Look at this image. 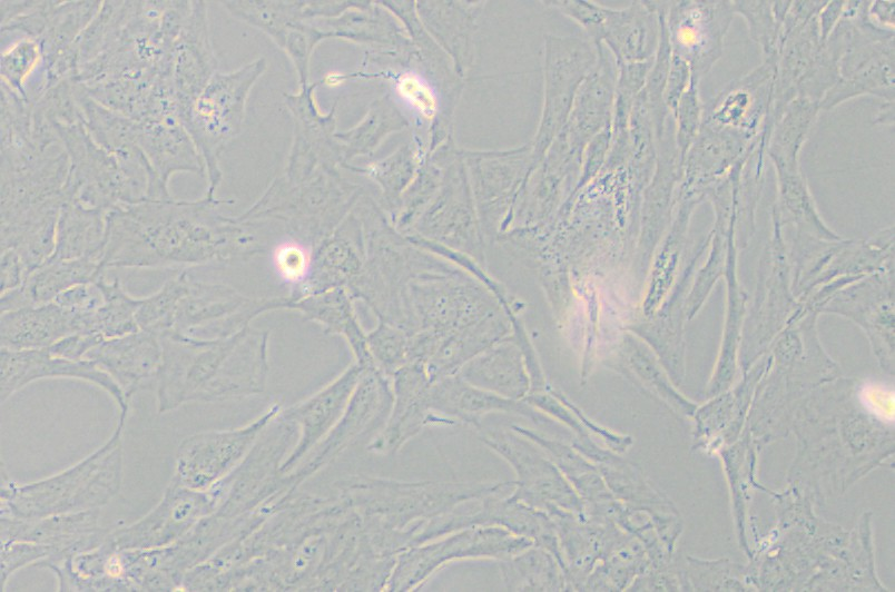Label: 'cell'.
<instances>
[{
    "label": "cell",
    "mask_w": 895,
    "mask_h": 592,
    "mask_svg": "<svg viewBox=\"0 0 895 592\" xmlns=\"http://www.w3.org/2000/svg\"><path fill=\"white\" fill-rule=\"evenodd\" d=\"M127 413L120 411L116 428L105 444L52 476L19 485L1 466V517L33 520L97 510L108 504L121 487V434Z\"/></svg>",
    "instance_id": "cell-4"
},
{
    "label": "cell",
    "mask_w": 895,
    "mask_h": 592,
    "mask_svg": "<svg viewBox=\"0 0 895 592\" xmlns=\"http://www.w3.org/2000/svg\"><path fill=\"white\" fill-rule=\"evenodd\" d=\"M119 386L127 401L156 382L163 359L161 338L147 330L102 339L85 356Z\"/></svg>",
    "instance_id": "cell-20"
},
{
    "label": "cell",
    "mask_w": 895,
    "mask_h": 592,
    "mask_svg": "<svg viewBox=\"0 0 895 592\" xmlns=\"http://www.w3.org/2000/svg\"><path fill=\"white\" fill-rule=\"evenodd\" d=\"M0 401L26 385L43 378H76L92 383L108 393L120 411H128L129 401L119 386L91 361H72L52 354L48 348L9 351L1 348Z\"/></svg>",
    "instance_id": "cell-15"
},
{
    "label": "cell",
    "mask_w": 895,
    "mask_h": 592,
    "mask_svg": "<svg viewBox=\"0 0 895 592\" xmlns=\"http://www.w3.org/2000/svg\"><path fill=\"white\" fill-rule=\"evenodd\" d=\"M312 253L297 241H286L274 250V264L278 275L292 287L301 284L307 276Z\"/></svg>",
    "instance_id": "cell-32"
},
{
    "label": "cell",
    "mask_w": 895,
    "mask_h": 592,
    "mask_svg": "<svg viewBox=\"0 0 895 592\" xmlns=\"http://www.w3.org/2000/svg\"><path fill=\"white\" fill-rule=\"evenodd\" d=\"M105 299L94 316V333L104 339L138 330L137 310L139 298L127 293L118 278L101 277Z\"/></svg>",
    "instance_id": "cell-27"
},
{
    "label": "cell",
    "mask_w": 895,
    "mask_h": 592,
    "mask_svg": "<svg viewBox=\"0 0 895 592\" xmlns=\"http://www.w3.org/2000/svg\"><path fill=\"white\" fill-rule=\"evenodd\" d=\"M391 378L377 368H364L350 402L327 436L289 473L303 484L367 435H376L391 413Z\"/></svg>",
    "instance_id": "cell-10"
},
{
    "label": "cell",
    "mask_w": 895,
    "mask_h": 592,
    "mask_svg": "<svg viewBox=\"0 0 895 592\" xmlns=\"http://www.w3.org/2000/svg\"><path fill=\"white\" fill-rule=\"evenodd\" d=\"M464 381L505 393L521 396L527 387L520 359L512 351L492 353L472 362L463 368Z\"/></svg>",
    "instance_id": "cell-26"
},
{
    "label": "cell",
    "mask_w": 895,
    "mask_h": 592,
    "mask_svg": "<svg viewBox=\"0 0 895 592\" xmlns=\"http://www.w3.org/2000/svg\"><path fill=\"white\" fill-rule=\"evenodd\" d=\"M178 279L166 335L195 339L228 336L264 313L284 309L286 302V297L252 298L225 284L197 280L187 270L180 272Z\"/></svg>",
    "instance_id": "cell-6"
},
{
    "label": "cell",
    "mask_w": 895,
    "mask_h": 592,
    "mask_svg": "<svg viewBox=\"0 0 895 592\" xmlns=\"http://www.w3.org/2000/svg\"><path fill=\"white\" fill-rule=\"evenodd\" d=\"M363 367L353 363L323 388L287 408L281 415L297 428V441L281 471L292 472L322 442L343 415Z\"/></svg>",
    "instance_id": "cell-14"
},
{
    "label": "cell",
    "mask_w": 895,
    "mask_h": 592,
    "mask_svg": "<svg viewBox=\"0 0 895 592\" xmlns=\"http://www.w3.org/2000/svg\"><path fill=\"white\" fill-rule=\"evenodd\" d=\"M281 411L282 406L274 403L242 427L210 430L187 436L177 448L173 477L187 487L208 490L243 461Z\"/></svg>",
    "instance_id": "cell-12"
},
{
    "label": "cell",
    "mask_w": 895,
    "mask_h": 592,
    "mask_svg": "<svg viewBox=\"0 0 895 592\" xmlns=\"http://www.w3.org/2000/svg\"><path fill=\"white\" fill-rule=\"evenodd\" d=\"M216 509L210 490L187 487L171 477L160 501L132 524L109 531L117 550H150L170 545Z\"/></svg>",
    "instance_id": "cell-13"
},
{
    "label": "cell",
    "mask_w": 895,
    "mask_h": 592,
    "mask_svg": "<svg viewBox=\"0 0 895 592\" xmlns=\"http://www.w3.org/2000/svg\"><path fill=\"white\" fill-rule=\"evenodd\" d=\"M1 260V294L19 288L27 277V269L13 249H2Z\"/></svg>",
    "instance_id": "cell-35"
},
{
    "label": "cell",
    "mask_w": 895,
    "mask_h": 592,
    "mask_svg": "<svg viewBox=\"0 0 895 592\" xmlns=\"http://www.w3.org/2000/svg\"><path fill=\"white\" fill-rule=\"evenodd\" d=\"M205 1H190L170 57V85L180 114L216 73Z\"/></svg>",
    "instance_id": "cell-19"
},
{
    "label": "cell",
    "mask_w": 895,
    "mask_h": 592,
    "mask_svg": "<svg viewBox=\"0 0 895 592\" xmlns=\"http://www.w3.org/2000/svg\"><path fill=\"white\" fill-rule=\"evenodd\" d=\"M354 297L343 287L311 294L298 299L286 297L284 309L296 310L322 326L327 334L342 336L363 368L376 367L370 354L366 333L354 308Z\"/></svg>",
    "instance_id": "cell-22"
},
{
    "label": "cell",
    "mask_w": 895,
    "mask_h": 592,
    "mask_svg": "<svg viewBox=\"0 0 895 592\" xmlns=\"http://www.w3.org/2000/svg\"><path fill=\"white\" fill-rule=\"evenodd\" d=\"M250 80L247 70L215 73L203 91L180 116L203 161L209 180L206 191L215 196L220 181L218 155L236 132L243 111L245 92Z\"/></svg>",
    "instance_id": "cell-9"
},
{
    "label": "cell",
    "mask_w": 895,
    "mask_h": 592,
    "mask_svg": "<svg viewBox=\"0 0 895 592\" xmlns=\"http://www.w3.org/2000/svg\"><path fill=\"white\" fill-rule=\"evenodd\" d=\"M639 558L638 545L624 533L594 566L582 591L626 590L636 575Z\"/></svg>",
    "instance_id": "cell-28"
},
{
    "label": "cell",
    "mask_w": 895,
    "mask_h": 592,
    "mask_svg": "<svg viewBox=\"0 0 895 592\" xmlns=\"http://www.w3.org/2000/svg\"><path fill=\"white\" fill-rule=\"evenodd\" d=\"M80 333L77 316L55 300L1 313V348L9 351L42 349Z\"/></svg>",
    "instance_id": "cell-21"
},
{
    "label": "cell",
    "mask_w": 895,
    "mask_h": 592,
    "mask_svg": "<svg viewBox=\"0 0 895 592\" xmlns=\"http://www.w3.org/2000/svg\"><path fill=\"white\" fill-rule=\"evenodd\" d=\"M52 556L53 551L46 545L24 541L1 542V591H4L9 578L16 571Z\"/></svg>",
    "instance_id": "cell-31"
},
{
    "label": "cell",
    "mask_w": 895,
    "mask_h": 592,
    "mask_svg": "<svg viewBox=\"0 0 895 592\" xmlns=\"http://www.w3.org/2000/svg\"><path fill=\"white\" fill-rule=\"evenodd\" d=\"M501 572L509 591H565L559 561L550 551L535 544L502 560Z\"/></svg>",
    "instance_id": "cell-25"
},
{
    "label": "cell",
    "mask_w": 895,
    "mask_h": 592,
    "mask_svg": "<svg viewBox=\"0 0 895 592\" xmlns=\"http://www.w3.org/2000/svg\"><path fill=\"white\" fill-rule=\"evenodd\" d=\"M99 515L100 509L33 520L1 517V542L24 541L46 545L53 551V556L43 561L57 560L91 550L104 542L109 530L99 525Z\"/></svg>",
    "instance_id": "cell-18"
},
{
    "label": "cell",
    "mask_w": 895,
    "mask_h": 592,
    "mask_svg": "<svg viewBox=\"0 0 895 592\" xmlns=\"http://www.w3.org/2000/svg\"><path fill=\"white\" fill-rule=\"evenodd\" d=\"M190 1H101L78 39L73 79L102 106L136 120L170 73L175 39Z\"/></svg>",
    "instance_id": "cell-1"
},
{
    "label": "cell",
    "mask_w": 895,
    "mask_h": 592,
    "mask_svg": "<svg viewBox=\"0 0 895 592\" xmlns=\"http://www.w3.org/2000/svg\"><path fill=\"white\" fill-rule=\"evenodd\" d=\"M35 110L55 129L67 154V198L105 211L148 199L118 157L90 135L76 95L59 97L45 109Z\"/></svg>",
    "instance_id": "cell-5"
},
{
    "label": "cell",
    "mask_w": 895,
    "mask_h": 592,
    "mask_svg": "<svg viewBox=\"0 0 895 592\" xmlns=\"http://www.w3.org/2000/svg\"><path fill=\"white\" fill-rule=\"evenodd\" d=\"M108 211L67 198L60 209L55 250L50 258L92 259L101 265Z\"/></svg>",
    "instance_id": "cell-24"
},
{
    "label": "cell",
    "mask_w": 895,
    "mask_h": 592,
    "mask_svg": "<svg viewBox=\"0 0 895 592\" xmlns=\"http://www.w3.org/2000/svg\"><path fill=\"white\" fill-rule=\"evenodd\" d=\"M547 514L552 519L558 535L565 591H582L594 566L626 532L607 520L562 510Z\"/></svg>",
    "instance_id": "cell-17"
},
{
    "label": "cell",
    "mask_w": 895,
    "mask_h": 592,
    "mask_svg": "<svg viewBox=\"0 0 895 592\" xmlns=\"http://www.w3.org/2000/svg\"><path fill=\"white\" fill-rule=\"evenodd\" d=\"M393 404L383 428L372 437L367 450L378 455L397 453L424 426L437 424L429 406L432 382L421 363H410L392 377Z\"/></svg>",
    "instance_id": "cell-16"
},
{
    "label": "cell",
    "mask_w": 895,
    "mask_h": 592,
    "mask_svg": "<svg viewBox=\"0 0 895 592\" xmlns=\"http://www.w3.org/2000/svg\"><path fill=\"white\" fill-rule=\"evenodd\" d=\"M396 91L400 97L425 118L434 116L437 101L426 81L419 75L410 72L402 75L396 81Z\"/></svg>",
    "instance_id": "cell-33"
},
{
    "label": "cell",
    "mask_w": 895,
    "mask_h": 592,
    "mask_svg": "<svg viewBox=\"0 0 895 592\" xmlns=\"http://www.w3.org/2000/svg\"><path fill=\"white\" fill-rule=\"evenodd\" d=\"M42 66V52L37 39L16 38L1 45V83L26 98V87Z\"/></svg>",
    "instance_id": "cell-29"
},
{
    "label": "cell",
    "mask_w": 895,
    "mask_h": 592,
    "mask_svg": "<svg viewBox=\"0 0 895 592\" xmlns=\"http://www.w3.org/2000/svg\"><path fill=\"white\" fill-rule=\"evenodd\" d=\"M865 406L874 414L886 418H894V394L879 384H867L862 391Z\"/></svg>",
    "instance_id": "cell-36"
},
{
    "label": "cell",
    "mask_w": 895,
    "mask_h": 592,
    "mask_svg": "<svg viewBox=\"0 0 895 592\" xmlns=\"http://www.w3.org/2000/svg\"><path fill=\"white\" fill-rule=\"evenodd\" d=\"M269 330L247 325L214 339L160 337L163 359L155 382L158 413L187 403L262 394L269 372Z\"/></svg>",
    "instance_id": "cell-3"
},
{
    "label": "cell",
    "mask_w": 895,
    "mask_h": 592,
    "mask_svg": "<svg viewBox=\"0 0 895 592\" xmlns=\"http://www.w3.org/2000/svg\"><path fill=\"white\" fill-rule=\"evenodd\" d=\"M205 195L196 200L146 199L107 214L101 268H166L224 264L256 253L252 239Z\"/></svg>",
    "instance_id": "cell-2"
},
{
    "label": "cell",
    "mask_w": 895,
    "mask_h": 592,
    "mask_svg": "<svg viewBox=\"0 0 895 592\" xmlns=\"http://www.w3.org/2000/svg\"><path fill=\"white\" fill-rule=\"evenodd\" d=\"M104 274L97 260L49 258L29 273L19 288L1 294V313L53 302L67 289L97 280Z\"/></svg>",
    "instance_id": "cell-23"
},
{
    "label": "cell",
    "mask_w": 895,
    "mask_h": 592,
    "mask_svg": "<svg viewBox=\"0 0 895 592\" xmlns=\"http://www.w3.org/2000/svg\"><path fill=\"white\" fill-rule=\"evenodd\" d=\"M534 542L499 526H471L402 552L385 591H414L446 563L476 558L506 560Z\"/></svg>",
    "instance_id": "cell-7"
},
{
    "label": "cell",
    "mask_w": 895,
    "mask_h": 592,
    "mask_svg": "<svg viewBox=\"0 0 895 592\" xmlns=\"http://www.w3.org/2000/svg\"><path fill=\"white\" fill-rule=\"evenodd\" d=\"M325 85L330 87L340 86L344 81V75L341 72H328L324 78Z\"/></svg>",
    "instance_id": "cell-37"
},
{
    "label": "cell",
    "mask_w": 895,
    "mask_h": 592,
    "mask_svg": "<svg viewBox=\"0 0 895 592\" xmlns=\"http://www.w3.org/2000/svg\"><path fill=\"white\" fill-rule=\"evenodd\" d=\"M366 343L376 368L390 378L410 363V334L401 327L377 319Z\"/></svg>",
    "instance_id": "cell-30"
},
{
    "label": "cell",
    "mask_w": 895,
    "mask_h": 592,
    "mask_svg": "<svg viewBox=\"0 0 895 592\" xmlns=\"http://www.w3.org/2000/svg\"><path fill=\"white\" fill-rule=\"evenodd\" d=\"M504 432L485 433L482 441L517 474L514 499L549 513L562 510L584 516V503L553 461L535 443Z\"/></svg>",
    "instance_id": "cell-11"
},
{
    "label": "cell",
    "mask_w": 895,
    "mask_h": 592,
    "mask_svg": "<svg viewBox=\"0 0 895 592\" xmlns=\"http://www.w3.org/2000/svg\"><path fill=\"white\" fill-rule=\"evenodd\" d=\"M134 121L138 145L165 188L177 172L205 174L204 161L181 119L169 75L159 78L144 111Z\"/></svg>",
    "instance_id": "cell-8"
},
{
    "label": "cell",
    "mask_w": 895,
    "mask_h": 592,
    "mask_svg": "<svg viewBox=\"0 0 895 592\" xmlns=\"http://www.w3.org/2000/svg\"><path fill=\"white\" fill-rule=\"evenodd\" d=\"M102 339V337L95 334L78 333L59 341L48 347V349L57 356L72 361H81L85 359L86 354Z\"/></svg>",
    "instance_id": "cell-34"
}]
</instances>
